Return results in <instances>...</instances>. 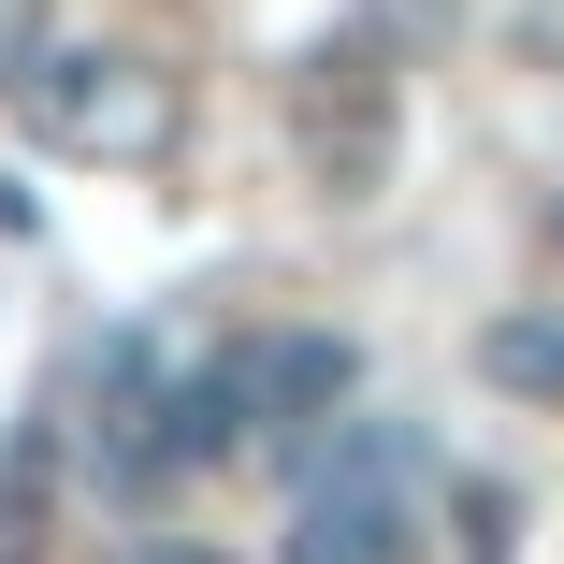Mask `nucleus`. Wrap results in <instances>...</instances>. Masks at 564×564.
<instances>
[{
    "label": "nucleus",
    "mask_w": 564,
    "mask_h": 564,
    "mask_svg": "<svg viewBox=\"0 0 564 564\" xmlns=\"http://www.w3.org/2000/svg\"><path fill=\"white\" fill-rule=\"evenodd\" d=\"M348 391H362V348H348V333H232L217 362H188L160 391V464H247V448H290V434H318Z\"/></svg>",
    "instance_id": "nucleus-1"
},
{
    "label": "nucleus",
    "mask_w": 564,
    "mask_h": 564,
    "mask_svg": "<svg viewBox=\"0 0 564 564\" xmlns=\"http://www.w3.org/2000/svg\"><path fill=\"white\" fill-rule=\"evenodd\" d=\"M0 101H15L30 145L101 160V174H145V160H174V131H188V87H174L160 58H131V44H30L15 73H0Z\"/></svg>",
    "instance_id": "nucleus-2"
},
{
    "label": "nucleus",
    "mask_w": 564,
    "mask_h": 564,
    "mask_svg": "<svg viewBox=\"0 0 564 564\" xmlns=\"http://www.w3.org/2000/svg\"><path fill=\"white\" fill-rule=\"evenodd\" d=\"M275 564H420V464H405V434H348L333 448V478H304Z\"/></svg>",
    "instance_id": "nucleus-3"
},
{
    "label": "nucleus",
    "mask_w": 564,
    "mask_h": 564,
    "mask_svg": "<svg viewBox=\"0 0 564 564\" xmlns=\"http://www.w3.org/2000/svg\"><path fill=\"white\" fill-rule=\"evenodd\" d=\"M304 160L348 188V203L391 174V87H377V58H318L304 73Z\"/></svg>",
    "instance_id": "nucleus-4"
},
{
    "label": "nucleus",
    "mask_w": 564,
    "mask_h": 564,
    "mask_svg": "<svg viewBox=\"0 0 564 564\" xmlns=\"http://www.w3.org/2000/svg\"><path fill=\"white\" fill-rule=\"evenodd\" d=\"M478 377L521 391V405H564V304H507V318L478 333Z\"/></svg>",
    "instance_id": "nucleus-5"
},
{
    "label": "nucleus",
    "mask_w": 564,
    "mask_h": 564,
    "mask_svg": "<svg viewBox=\"0 0 564 564\" xmlns=\"http://www.w3.org/2000/svg\"><path fill=\"white\" fill-rule=\"evenodd\" d=\"M131 564H232V550H203V535H145Z\"/></svg>",
    "instance_id": "nucleus-6"
}]
</instances>
